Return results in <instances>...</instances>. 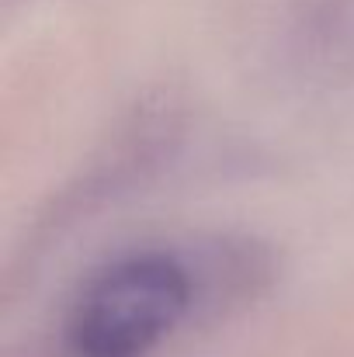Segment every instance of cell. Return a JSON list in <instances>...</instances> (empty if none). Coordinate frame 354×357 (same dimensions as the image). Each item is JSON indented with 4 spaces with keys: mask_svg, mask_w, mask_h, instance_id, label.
Here are the masks:
<instances>
[{
    "mask_svg": "<svg viewBox=\"0 0 354 357\" xmlns=\"http://www.w3.org/2000/svg\"><path fill=\"white\" fill-rule=\"evenodd\" d=\"M226 253V250H223ZM223 253L170 243L118 250L91 267L63 309V347L70 357H149L195 312L216 298Z\"/></svg>",
    "mask_w": 354,
    "mask_h": 357,
    "instance_id": "obj_1",
    "label": "cell"
}]
</instances>
